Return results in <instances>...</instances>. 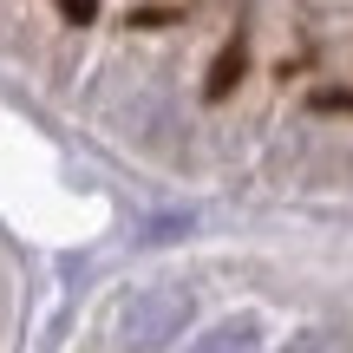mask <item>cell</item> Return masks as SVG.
Masks as SVG:
<instances>
[{"label": "cell", "mask_w": 353, "mask_h": 353, "mask_svg": "<svg viewBox=\"0 0 353 353\" xmlns=\"http://www.w3.org/2000/svg\"><path fill=\"white\" fill-rule=\"evenodd\" d=\"M190 288H151V294H138V301L125 307V321H118V341H125V353H157V347H170L176 334H183V321H190Z\"/></svg>", "instance_id": "obj_1"}, {"label": "cell", "mask_w": 353, "mask_h": 353, "mask_svg": "<svg viewBox=\"0 0 353 353\" xmlns=\"http://www.w3.org/2000/svg\"><path fill=\"white\" fill-rule=\"evenodd\" d=\"M196 353H255V321H223V327H210L196 341Z\"/></svg>", "instance_id": "obj_2"}, {"label": "cell", "mask_w": 353, "mask_h": 353, "mask_svg": "<svg viewBox=\"0 0 353 353\" xmlns=\"http://www.w3.org/2000/svg\"><path fill=\"white\" fill-rule=\"evenodd\" d=\"M288 353H347V347L334 341V334H301V341H294Z\"/></svg>", "instance_id": "obj_3"}]
</instances>
